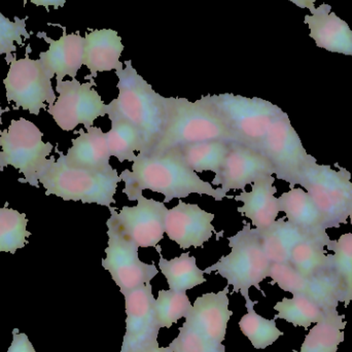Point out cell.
<instances>
[{
    "label": "cell",
    "instance_id": "cell-24",
    "mask_svg": "<svg viewBox=\"0 0 352 352\" xmlns=\"http://www.w3.org/2000/svg\"><path fill=\"white\" fill-rule=\"evenodd\" d=\"M256 230L267 258L271 263L278 264L289 263L295 246L306 238H312L285 221V217L276 219L266 229Z\"/></svg>",
    "mask_w": 352,
    "mask_h": 352
},
{
    "label": "cell",
    "instance_id": "cell-36",
    "mask_svg": "<svg viewBox=\"0 0 352 352\" xmlns=\"http://www.w3.org/2000/svg\"><path fill=\"white\" fill-rule=\"evenodd\" d=\"M268 277L272 279L271 285H277L283 291L289 292L293 296L305 293L308 277L302 275L289 263H272Z\"/></svg>",
    "mask_w": 352,
    "mask_h": 352
},
{
    "label": "cell",
    "instance_id": "cell-41",
    "mask_svg": "<svg viewBox=\"0 0 352 352\" xmlns=\"http://www.w3.org/2000/svg\"><path fill=\"white\" fill-rule=\"evenodd\" d=\"M140 352H173V351L170 346H168V347L154 346V347H150V349H144V351H142Z\"/></svg>",
    "mask_w": 352,
    "mask_h": 352
},
{
    "label": "cell",
    "instance_id": "cell-38",
    "mask_svg": "<svg viewBox=\"0 0 352 352\" xmlns=\"http://www.w3.org/2000/svg\"><path fill=\"white\" fill-rule=\"evenodd\" d=\"M8 352H36L26 334H20L18 329L12 330V342Z\"/></svg>",
    "mask_w": 352,
    "mask_h": 352
},
{
    "label": "cell",
    "instance_id": "cell-9",
    "mask_svg": "<svg viewBox=\"0 0 352 352\" xmlns=\"http://www.w3.org/2000/svg\"><path fill=\"white\" fill-rule=\"evenodd\" d=\"M205 98L217 109L239 144L256 148L283 109L264 99L226 93Z\"/></svg>",
    "mask_w": 352,
    "mask_h": 352
},
{
    "label": "cell",
    "instance_id": "cell-5",
    "mask_svg": "<svg viewBox=\"0 0 352 352\" xmlns=\"http://www.w3.org/2000/svg\"><path fill=\"white\" fill-rule=\"evenodd\" d=\"M59 158L52 157L39 184L45 188V195H55L65 201L111 207L116 204L115 195L122 182L117 169L111 173H99L88 169L76 168L67 165L65 155L58 151Z\"/></svg>",
    "mask_w": 352,
    "mask_h": 352
},
{
    "label": "cell",
    "instance_id": "cell-18",
    "mask_svg": "<svg viewBox=\"0 0 352 352\" xmlns=\"http://www.w3.org/2000/svg\"><path fill=\"white\" fill-rule=\"evenodd\" d=\"M49 49L39 54V61L50 78L62 82L65 76L76 78L78 70L84 65L85 37L78 33L63 35L58 41L47 36L45 32L38 33Z\"/></svg>",
    "mask_w": 352,
    "mask_h": 352
},
{
    "label": "cell",
    "instance_id": "cell-1",
    "mask_svg": "<svg viewBox=\"0 0 352 352\" xmlns=\"http://www.w3.org/2000/svg\"><path fill=\"white\" fill-rule=\"evenodd\" d=\"M120 175L125 182L123 192L129 201H138L144 190L160 192L164 196V203L192 194L207 195L217 201L231 197L223 188H212L211 184L201 179L177 150L156 156L138 153L132 171L126 169Z\"/></svg>",
    "mask_w": 352,
    "mask_h": 352
},
{
    "label": "cell",
    "instance_id": "cell-23",
    "mask_svg": "<svg viewBox=\"0 0 352 352\" xmlns=\"http://www.w3.org/2000/svg\"><path fill=\"white\" fill-rule=\"evenodd\" d=\"M124 45L119 33L113 29L93 30L85 36L84 65L90 70L87 80L96 78L98 72L123 67L120 61Z\"/></svg>",
    "mask_w": 352,
    "mask_h": 352
},
{
    "label": "cell",
    "instance_id": "cell-19",
    "mask_svg": "<svg viewBox=\"0 0 352 352\" xmlns=\"http://www.w3.org/2000/svg\"><path fill=\"white\" fill-rule=\"evenodd\" d=\"M330 4L322 3L306 14L304 21L309 27L310 37L316 45L332 53L352 56V30L345 21L331 12Z\"/></svg>",
    "mask_w": 352,
    "mask_h": 352
},
{
    "label": "cell",
    "instance_id": "cell-37",
    "mask_svg": "<svg viewBox=\"0 0 352 352\" xmlns=\"http://www.w3.org/2000/svg\"><path fill=\"white\" fill-rule=\"evenodd\" d=\"M169 346L173 352H226L221 343H215L190 329L182 327L179 335Z\"/></svg>",
    "mask_w": 352,
    "mask_h": 352
},
{
    "label": "cell",
    "instance_id": "cell-21",
    "mask_svg": "<svg viewBox=\"0 0 352 352\" xmlns=\"http://www.w3.org/2000/svg\"><path fill=\"white\" fill-rule=\"evenodd\" d=\"M275 177L266 176L256 180L252 184L250 192H240L238 196H231L237 202H242L238 211L246 219H250L252 226L258 230L266 229L276 221L279 210L278 198L275 197L277 188L274 186Z\"/></svg>",
    "mask_w": 352,
    "mask_h": 352
},
{
    "label": "cell",
    "instance_id": "cell-10",
    "mask_svg": "<svg viewBox=\"0 0 352 352\" xmlns=\"http://www.w3.org/2000/svg\"><path fill=\"white\" fill-rule=\"evenodd\" d=\"M10 64L6 78L3 80L6 100L14 103V109H23L31 115L38 116L41 109H47L57 100L52 85V78L38 60L30 57L16 59L6 56Z\"/></svg>",
    "mask_w": 352,
    "mask_h": 352
},
{
    "label": "cell",
    "instance_id": "cell-44",
    "mask_svg": "<svg viewBox=\"0 0 352 352\" xmlns=\"http://www.w3.org/2000/svg\"><path fill=\"white\" fill-rule=\"evenodd\" d=\"M0 56H1V55H0Z\"/></svg>",
    "mask_w": 352,
    "mask_h": 352
},
{
    "label": "cell",
    "instance_id": "cell-32",
    "mask_svg": "<svg viewBox=\"0 0 352 352\" xmlns=\"http://www.w3.org/2000/svg\"><path fill=\"white\" fill-rule=\"evenodd\" d=\"M245 307L248 314L240 320V330L248 337L254 349H267L285 335L277 329L275 320H267L254 311V304Z\"/></svg>",
    "mask_w": 352,
    "mask_h": 352
},
{
    "label": "cell",
    "instance_id": "cell-6",
    "mask_svg": "<svg viewBox=\"0 0 352 352\" xmlns=\"http://www.w3.org/2000/svg\"><path fill=\"white\" fill-rule=\"evenodd\" d=\"M43 132L34 123L21 118L12 120L8 129L0 131V171L8 166L16 168L24 178L22 184L39 188V177L51 163V142H43Z\"/></svg>",
    "mask_w": 352,
    "mask_h": 352
},
{
    "label": "cell",
    "instance_id": "cell-20",
    "mask_svg": "<svg viewBox=\"0 0 352 352\" xmlns=\"http://www.w3.org/2000/svg\"><path fill=\"white\" fill-rule=\"evenodd\" d=\"M279 210L285 213L287 221L314 239L330 244L326 221L314 199L302 188H291L278 198Z\"/></svg>",
    "mask_w": 352,
    "mask_h": 352
},
{
    "label": "cell",
    "instance_id": "cell-15",
    "mask_svg": "<svg viewBox=\"0 0 352 352\" xmlns=\"http://www.w3.org/2000/svg\"><path fill=\"white\" fill-rule=\"evenodd\" d=\"M213 219L214 214L207 212L199 205L179 201L175 207L167 210L165 234L182 250L203 248L213 233L223 235V231L215 232Z\"/></svg>",
    "mask_w": 352,
    "mask_h": 352
},
{
    "label": "cell",
    "instance_id": "cell-33",
    "mask_svg": "<svg viewBox=\"0 0 352 352\" xmlns=\"http://www.w3.org/2000/svg\"><path fill=\"white\" fill-rule=\"evenodd\" d=\"M192 305L186 296V292L173 289L159 292L158 299L155 301L157 322L160 329L171 328L180 318H186Z\"/></svg>",
    "mask_w": 352,
    "mask_h": 352
},
{
    "label": "cell",
    "instance_id": "cell-31",
    "mask_svg": "<svg viewBox=\"0 0 352 352\" xmlns=\"http://www.w3.org/2000/svg\"><path fill=\"white\" fill-rule=\"evenodd\" d=\"M25 213L8 206L0 208V252L16 254V250L25 248L27 238L31 235L27 230Z\"/></svg>",
    "mask_w": 352,
    "mask_h": 352
},
{
    "label": "cell",
    "instance_id": "cell-43",
    "mask_svg": "<svg viewBox=\"0 0 352 352\" xmlns=\"http://www.w3.org/2000/svg\"><path fill=\"white\" fill-rule=\"evenodd\" d=\"M349 217H351V223H352V204H351V209H349Z\"/></svg>",
    "mask_w": 352,
    "mask_h": 352
},
{
    "label": "cell",
    "instance_id": "cell-25",
    "mask_svg": "<svg viewBox=\"0 0 352 352\" xmlns=\"http://www.w3.org/2000/svg\"><path fill=\"white\" fill-rule=\"evenodd\" d=\"M234 142L227 140H211L198 142L175 148L182 155V159L195 173H217L221 170Z\"/></svg>",
    "mask_w": 352,
    "mask_h": 352
},
{
    "label": "cell",
    "instance_id": "cell-26",
    "mask_svg": "<svg viewBox=\"0 0 352 352\" xmlns=\"http://www.w3.org/2000/svg\"><path fill=\"white\" fill-rule=\"evenodd\" d=\"M344 318L338 311L327 314L326 318L308 333L299 352H337L345 339L343 330L347 322Z\"/></svg>",
    "mask_w": 352,
    "mask_h": 352
},
{
    "label": "cell",
    "instance_id": "cell-12",
    "mask_svg": "<svg viewBox=\"0 0 352 352\" xmlns=\"http://www.w3.org/2000/svg\"><path fill=\"white\" fill-rule=\"evenodd\" d=\"M256 150L270 161L274 175L289 182L291 188L298 184L302 170L312 158L304 148L285 111L275 119Z\"/></svg>",
    "mask_w": 352,
    "mask_h": 352
},
{
    "label": "cell",
    "instance_id": "cell-29",
    "mask_svg": "<svg viewBox=\"0 0 352 352\" xmlns=\"http://www.w3.org/2000/svg\"><path fill=\"white\" fill-rule=\"evenodd\" d=\"M326 246V242L306 238L294 248L289 264L304 276H314L332 264L333 254H327Z\"/></svg>",
    "mask_w": 352,
    "mask_h": 352
},
{
    "label": "cell",
    "instance_id": "cell-14",
    "mask_svg": "<svg viewBox=\"0 0 352 352\" xmlns=\"http://www.w3.org/2000/svg\"><path fill=\"white\" fill-rule=\"evenodd\" d=\"M269 175H274V169L262 153L245 144L234 142L211 184L221 186L227 192L232 190H244L248 184Z\"/></svg>",
    "mask_w": 352,
    "mask_h": 352
},
{
    "label": "cell",
    "instance_id": "cell-8",
    "mask_svg": "<svg viewBox=\"0 0 352 352\" xmlns=\"http://www.w3.org/2000/svg\"><path fill=\"white\" fill-rule=\"evenodd\" d=\"M109 209L111 217L107 221L109 236L105 250L107 258H103L101 264L105 270L111 273V278L124 295L132 289L151 283L158 275L159 270L154 263L146 264L140 260V246L126 231L118 217L117 208L111 206Z\"/></svg>",
    "mask_w": 352,
    "mask_h": 352
},
{
    "label": "cell",
    "instance_id": "cell-3",
    "mask_svg": "<svg viewBox=\"0 0 352 352\" xmlns=\"http://www.w3.org/2000/svg\"><path fill=\"white\" fill-rule=\"evenodd\" d=\"M211 140L239 144L221 113L205 96L195 102L170 97V116L166 129L146 155L156 156L188 144Z\"/></svg>",
    "mask_w": 352,
    "mask_h": 352
},
{
    "label": "cell",
    "instance_id": "cell-13",
    "mask_svg": "<svg viewBox=\"0 0 352 352\" xmlns=\"http://www.w3.org/2000/svg\"><path fill=\"white\" fill-rule=\"evenodd\" d=\"M126 333L121 352H140L159 346L160 327L157 322L153 287L151 283L124 294Z\"/></svg>",
    "mask_w": 352,
    "mask_h": 352
},
{
    "label": "cell",
    "instance_id": "cell-30",
    "mask_svg": "<svg viewBox=\"0 0 352 352\" xmlns=\"http://www.w3.org/2000/svg\"><path fill=\"white\" fill-rule=\"evenodd\" d=\"M274 310L278 314L274 316V320H285L295 327H302L304 330H308L312 324H318L326 318L324 314L309 297L300 294L294 296L292 299L283 298V301L278 302L274 306Z\"/></svg>",
    "mask_w": 352,
    "mask_h": 352
},
{
    "label": "cell",
    "instance_id": "cell-17",
    "mask_svg": "<svg viewBox=\"0 0 352 352\" xmlns=\"http://www.w3.org/2000/svg\"><path fill=\"white\" fill-rule=\"evenodd\" d=\"M229 285L219 293H208L198 297L182 327L215 343H223L228 322L233 316L229 309Z\"/></svg>",
    "mask_w": 352,
    "mask_h": 352
},
{
    "label": "cell",
    "instance_id": "cell-11",
    "mask_svg": "<svg viewBox=\"0 0 352 352\" xmlns=\"http://www.w3.org/2000/svg\"><path fill=\"white\" fill-rule=\"evenodd\" d=\"M95 86L93 78L84 84L76 78L57 82L56 90L59 96L47 111L63 131H74L78 125L88 130L97 119L107 115V104Z\"/></svg>",
    "mask_w": 352,
    "mask_h": 352
},
{
    "label": "cell",
    "instance_id": "cell-42",
    "mask_svg": "<svg viewBox=\"0 0 352 352\" xmlns=\"http://www.w3.org/2000/svg\"><path fill=\"white\" fill-rule=\"evenodd\" d=\"M6 111H10V109H8V107H6V109H2V107H0V125L2 124V115H3L4 113H6Z\"/></svg>",
    "mask_w": 352,
    "mask_h": 352
},
{
    "label": "cell",
    "instance_id": "cell-27",
    "mask_svg": "<svg viewBox=\"0 0 352 352\" xmlns=\"http://www.w3.org/2000/svg\"><path fill=\"white\" fill-rule=\"evenodd\" d=\"M159 254V267L168 283L169 289L186 292L206 283L204 271L197 266L196 258L190 256V252L169 261L163 258L161 252Z\"/></svg>",
    "mask_w": 352,
    "mask_h": 352
},
{
    "label": "cell",
    "instance_id": "cell-39",
    "mask_svg": "<svg viewBox=\"0 0 352 352\" xmlns=\"http://www.w3.org/2000/svg\"><path fill=\"white\" fill-rule=\"evenodd\" d=\"M30 2L37 6H43L45 8H54L57 10V8H63L66 0H30Z\"/></svg>",
    "mask_w": 352,
    "mask_h": 352
},
{
    "label": "cell",
    "instance_id": "cell-16",
    "mask_svg": "<svg viewBox=\"0 0 352 352\" xmlns=\"http://www.w3.org/2000/svg\"><path fill=\"white\" fill-rule=\"evenodd\" d=\"M167 207L164 202L142 195L136 206H124L118 217L140 248H155L164 238Z\"/></svg>",
    "mask_w": 352,
    "mask_h": 352
},
{
    "label": "cell",
    "instance_id": "cell-35",
    "mask_svg": "<svg viewBox=\"0 0 352 352\" xmlns=\"http://www.w3.org/2000/svg\"><path fill=\"white\" fill-rule=\"evenodd\" d=\"M29 37L26 19L16 16L12 21L0 12V55H12Z\"/></svg>",
    "mask_w": 352,
    "mask_h": 352
},
{
    "label": "cell",
    "instance_id": "cell-2",
    "mask_svg": "<svg viewBox=\"0 0 352 352\" xmlns=\"http://www.w3.org/2000/svg\"><path fill=\"white\" fill-rule=\"evenodd\" d=\"M116 70L119 96L107 104L109 121H125L142 134L146 154L160 140L170 116V97L161 96L138 74L131 60Z\"/></svg>",
    "mask_w": 352,
    "mask_h": 352
},
{
    "label": "cell",
    "instance_id": "cell-22",
    "mask_svg": "<svg viewBox=\"0 0 352 352\" xmlns=\"http://www.w3.org/2000/svg\"><path fill=\"white\" fill-rule=\"evenodd\" d=\"M78 136L72 140V148L65 155L67 165L76 168L99 173H111V153L107 146V133L99 127L78 130Z\"/></svg>",
    "mask_w": 352,
    "mask_h": 352
},
{
    "label": "cell",
    "instance_id": "cell-7",
    "mask_svg": "<svg viewBox=\"0 0 352 352\" xmlns=\"http://www.w3.org/2000/svg\"><path fill=\"white\" fill-rule=\"evenodd\" d=\"M338 168L334 170L330 165L318 164L312 157L298 180L314 199L328 228H339L346 223L352 204L351 173L339 164Z\"/></svg>",
    "mask_w": 352,
    "mask_h": 352
},
{
    "label": "cell",
    "instance_id": "cell-28",
    "mask_svg": "<svg viewBox=\"0 0 352 352\" xmlns=\"http://www.w3.org/2000/svg\"><path fill=\"white\" fill-rule=\"evenodd\" d=\"M111 128L107 132V146L111 157L120 163L134 162L136 152H146V144L140 132L125 121L111 122Z\"/></svg>",
    "mask_w": 352,
    "mask_h": 352
},
{
    "label": "cell",
    "instance_id": "cell-4",
    "mask_svg": "<svg viewBox=\"0 0 352 352\" xmlns=\"http://www.w3.org/2000/svg\"><path fill=\"white\" fill-rule=\"evenodd\" d=\"M243 228L228 238L231 252L221 256L219 262L205 269L204 273L215 272L233 287V293H239L245 299V306L256 304L250 298V287H256L266 297L260 283L269 275L272 263L267 258L260 236L252 223L243 221Z\"/></svg>",
    "mask_w": 352,
    "mask_h": 352
},
{
    "label": "cell",
    "instance_id": "cell-40",
    "mask_svg": "<svg viewBox=\"0 0 352 352\" xmlns=\"http://www.w3.org/2000/svg\"><path fill=\"white\" fill-rule=\"evenodd\" d=\"M289 1L293 2L299 8H308L310 12H312L316 8L314 3H316V0H289Z\"/></svg>",
    "mask_w": 352,
    "mask_h": 352
},
{
    "label": "cell",
    "instance_id": "cell-34",
    "mask_svg": "<svg viewBox=\"0 0 352 352\" xmlns=\"http://www.w3.org/2000/svg\"><path fill=\"white\" fill-rule=\"evenodd\" d=\"M328 250L334 252L332 258L333 272L336 275L346 296L352 301V233L343 234L337 241L331 240Z\"/></svg>",
    "mask_w": 352,
    "mask_h": 352
}]
</instances>
